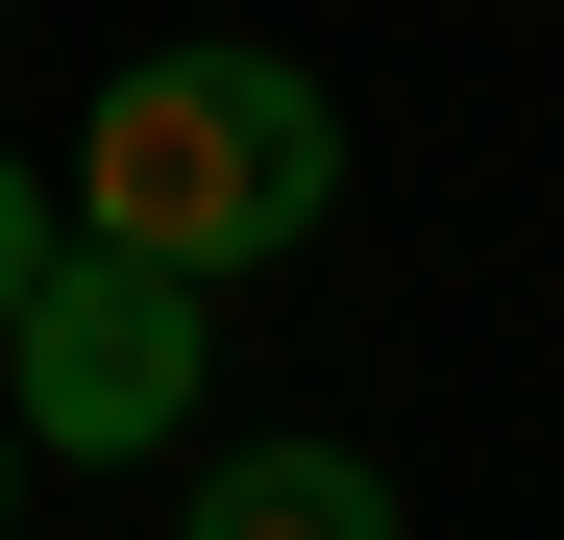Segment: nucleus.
I'll return each instance as SVG.
<instances>
[{"label":"nucleus","instance_id":"obj_1","mask_svg":"<svg viewBox=\"0 0 564 540\" xmlns=\"http://www.w3.org/2000/svg\"><path fill=\"white\" fill-rule=\"evenodd\" d=\"M50 197L99 222V246H172V270L221 295V270H270V246H319V222H344V99H319L295 50H246V25L123 50Z\"/></svg>","mask_w":564,"mask_h":540},{"label":"nucleus","instance_id":"obj_2","mask_svg":"<svg viewBox=\"0 0 564 540\" xmlns=\"http://www.w3.org/2000/svg\"><path fill=\"white\" fill-rule=\"evenodd\" d=\"M221 393V344H197V270L172 246H99V222H50L25 270V320H0V418H25V467H172Z\"/></svg>","mask_w":564,"mask_h":540},{"label":"nucleus","instance_id":"obj_3","mask_svg":"<svg viewBox=\"0 0 564 540\" xmlns=\"http://www.w3.org/2000/svg\"><path fill=\"white\" fill-rule=\"evenodd\" d=\"M172 516L197 540H393L417 492L368 467V442H172Z\"/></svg>","mask_w":564,"mask_h":540},{"label":"nucleus","instance_id":"obj_4","mask_svg":"<svg viewBox=\"0 0 564 540\" xmlns=\"http://www.w3.org/2000/svg\"><path fill=\"white\" fill-rule=\"evenodd\" d=\"M50 222H74V197H50L25 148H0V320H25V270H50Z\"/></svg>","mask_w":564,"mask_h":540},{"label":"nucleus","instance_id":"obj_5","mask_svg":"<svg viewBox=\"0 0 564 540\" xmlns=\"http://www.w3.org/2000/svg\"><path fill=\"white\" fill-rule=\"evenodd\" d=\"M0 516H25V418H0Z\"/></svg>","mask_w":564,"mask_h":540},{"label":"nucleus","instance_id":"obj_6","mask_svg":"<svg viewBox=\"0 0 564 540\" xmlns=\"http://www.w3.org/2000/svg\"><path fill=\"white\" fill-rule=\"evenodd\" d=\"M0 25H25V0H0Z\"/></svg>","mask_w":564,"mask_h":540}]
</instances>
